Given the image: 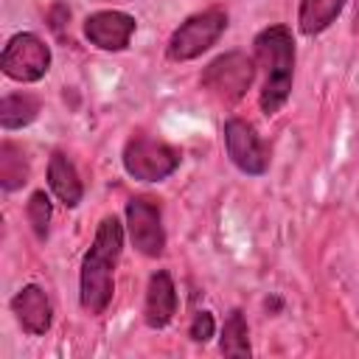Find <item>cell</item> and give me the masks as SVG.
Segmentation results:
<instances>
[{
	"instance_id": "6da1fadb",
	"label": "cell",
	"mask_w": 359,
	"mask_h": 359,
	"mask_svg": "<svg viewBox=\"0 0 359 359\" xmlns=\"http://www.w3.org/2000/svg\"><path fill=\"white\" fill-rule=\"evenodd\" d=\"M121 250H123V224L115 216H104L79 269V303L93 317L104 314L107 306L112 303L115 266Z\"/></svg>"
},
{
	"instance_id": "7a4b0ae2",
	"label": "cell",
	"mask_w": 359,
	"mask_h": 359,
	"mask_svg": "<svg viewBox=\"0 0 359 359\" xmlns=\"http://www.w3.org/2000/svg\"><path fill=\"white\" fill-rule=\"evenodd\" d=\"M255 62L264 73L261 81V112L264 115H278L280 107L292 95V81H294V36L289 25L275 22L266 25L255 34Z\"/></svg>"
},
{
	"instance_id": "3957f363",
	"label": "cell",
	"mask_w": 359,
	"mask_h": 359,
	"mask_svg": "<svg viewBox=\"0 0 359 359\" xmlns=\"http://www.w3.org/2000/svg\"><path fill=\"white\" fill-rule=\"evenodd\" d=\"M227 28V11L222 6H210L205 11L191 14L171 36L165 45V56L171 62H191L202 56L208 48L219 42V36Z\"/></svg>"
},
{
	"instance_id": "277c9868",
	"label": "cell",
	"mask_w": 359,
	"mask_h": 359,
	"mask_svg": "<svg viewBox=\"0 0 359 359\" xmlns=\"http://www.w3.org/2000/svg\"><path fill=\"white\" fill-rule=\"evenodd\" d=\"M121 160H123L126 174L140 182H160L180 168V151L171 143L157 140L143 132H137L126 140Z\"/></svg>"
},
{
	"instance_id": "5b68a950",
	"label": "cell",
	"mask_w": 359,
	"mask_h": 359,
	"mask_svg": "<svg viewBox=\"0 0 359 359\" xmlns=\"http://www.w3.org/2000/svg\"><path fill=\"white\" fill-rule=\"evenodd\" d=\"M252 79H255V62L247 53H241V50H230V53L216 56L202 70L199 84L213 98H219L224 104H233V101H238L250 90Z\"/></svg>"
},
{
	"instance_id": "8992f818",
	"label": "cell",
	"mask_w": 359,
	"mask_h": 359,
	"mask_svg": "<svg viewBox=\"0 0 359 359\" xmlns=\"http://www.w3.org/2000/svg\"><path fill=\"white\" fill-rule=\"evenodd\" d=\"M0 67L11 81L34 84L50 70V48L36 34L20 31L6 42L0 53Z\"/></svg>"
},
{
	"instance_id": "52a82bcc",
	"label": "cell",
	"mask_w": 359,
	"mask_h": 359,
	"mask_svg": "<svg viewBox=\"0 0 359 359\" xmlns=\"http://www.w3.org/2000/svg\"><path fill=\"white\" fill-rule=\"evenodd\" d=\"M222 135H224L227 157L238 171L250 177H261L269 168V149L252 123H247L244 118H227Z\"/></svg>"
},
{
	"instance_id": "ba28073f",
	"label": "cell",
	"mask_w": 359,
	"mask_h": 359,
	"mask_svg": "<svg viewBox=\"0 0 359 359\" xmlns=\"http://www.w3.org/2000/svg\"><path fill=\"white\" fill-rule=\"evenodd\" d=\"M126 230L137 252L146 258H157L165 250V227L160 205L149 196H132L126 202Z\"/></svg>"
},
{
	"instance_id": "9c48e42d",
	"label": "cell",
	"mask_w": 359,
	"mask_h": 359,
	"mask_svg": "<svg viewBox=\"0 0 359 359\" xmlns=\"http://www.w3.org/2000/svg\"><path fill=\"white\" fill-rule=\"evenodd\" d=\"M137 22L126 11H95L84 20V36L98 50H123L135 34Z\"/></svg>"
},
{
	"instance_id": "30bf717a",
	"label": "cell",
	"mask_w": 359,
	"mask_h": 359,
	"mask_svg": "<svg viewBox=\"0 0 359 359\" xmlns=\"http://www.w3.org/2000/svg\"><path fill=\"white\" fill-rule=\"evenodd\" d=\"M11 314L17 317L20 328L31 337H42L48 328H50V320H53V306L45 294L42 286L36 283H28L22 286L14 297H11Z\"/></svg>"
},
{
	"instance_id": "8fae6325",
	"label": "cell",
	"mask_w": 359,
	"mask_h": 359,
	"mask_svg": "<svg viewBox=\"0 0 359 359\" xmlns=\"http://www.w3.org/2000/svg\"><path fill=\"white\" fill-rule=\"evenodd\" d=\"M177 314V286L168 269H157L146 286L143 320L149 328H165Z\"/></svg>"
},
{
	"instance_id": "7c38bea8",
	"label": "cell",
	"mask_w": 359,
	"mask_h": 359,
	"mask_svg": "<svg viewBox=\"0 0 359 359\" xmlns=\"http://www.w3.org/2000/svg\"><path fill=\"white\" fill-rule=\"evenodd\" d=\"M48 185H50V191L56 194V199L65 208H76L81 202V196H84L81 177H79L73 160L65 151H53L50 154V160H48Z\"/></svg>"
},
{
	"instance_id": "4fadbf2b",
	"label": "cell",
	"mask_w": 359,
	"mask_h": 359,
	"mask_svg": "<svg viewBox=\"0 0 359 359\" xmlns=\"http://www.w3.org/2000/svg\"><path fill=\"white\" fill-rule=\"evenodd\" d=\"M348 0H300V11H297V25L306 36H317L323 34L345 8Z\"/></svg>"
},
{
	"instance_id": "5bb4252c",
	"label": "cell",
	"mask_w": 359,
	"mask_h": 359,
	"mask_svg": "<svg viewBox=\"0 0 359 359\" xmlns=\"http://www.w3.org/2000/svg\"><path fill=\"white\" fill-rule=\"evenodd\" d=\"M39 107H42L39 98L31 95V93H6L3 101H0V126L6 132L22 129V126L36 121Z\"/></svg>"
},
{
	"instance_id": "9a60e30c",
	"label": "cell",
	"mask_w": 359,
	"mask_h": 359,
	"mask_svg": "<svg viewBox=\"0 0 359 359\" xmlns=\"http://www.w3.org/2000/svg\"><path fill=\"white\" fill-rule=\"evenodd\" d=\"M31 171H28V160H25V151L11 143V140H3L0 143V188L6 194L11 191H20L25 182H28Z\"/></svg>"
},
{
	"instance_id": "2e32d148",
	"label": "cell",
	"mask_w": 359,
	"mask_h": 359,
	"mask_svg": "<svg viewBox=\"0 0 359 359\" xmlns=\"http://www.w3.org/2000/svg\"><path fill=\"white\" fill-rule=\"evenodd\" d=\"M219 351L224 356H250L252 353V348H250V328H247V320H244L241 309H233L227 314L224 328H222Z\"/></svg>"
},
{
	"instance_id": "e0dca14e",
	"label": "cell",
	"mask_w": 359,
	"mask_h": 359,
	"mask_svg": "<svg viewBox=\"0 0 359 359\" xmlns=\"http://www.w3.org/2000/svg\"><path fill=\"white\" fill-rule=\"evenodd\" d=\"M25 213H28V222L36 233L39 241L48 238V224H50V216H53V208H50V199L45 191H34L28 205H25Z\"/></svg>"
},
{
	"instance_id": "ac0fdd59",
	"label": "cell",
	"mask_w": 359,
	"mask_h": 359,
	"mask_svg": "<svg viewBox=\"0 0 359 359\" xmlns=\"http://www.w3.org/2000/svg\"><path fill=\"white\" fill-rule=\"evenodd\" d=\"M213 334H216V320H213V314H210V311H196L194 320H191V325H188V337H191L194 342H208Z\"/></svg>"
},
{
	"instance_id": "d6986e66",
	"label": "cell",
	"mask_w": 359,
	"mask_h": 359,
	"mask_svg": "<svg viewBox=\"0 0 359 359\" xmlns=\"http://www.w3.org/2000/svg\"><path fill=\"white\" fill-rule=\"evenodd\" d=\"M70 20V8L65 6V3H53L50 6V11H48V22H50V28L53 31H62V25Z\"/></svg>"
},
{
	"instance_id": "ffe728a7",
	"label": "cell",
	"mask_w": 359,
	"mask_h": 359,
	"mask_svg": "<svg viewBox=\"0 0 359 359\" xmlns=\"http://www.w3.org/2000/svg\"><path fill=\"white\" fill-rule=\"evenodd\" d=\"M353 31H359V0H353Z\"/></svg>"
}]
</instances>
